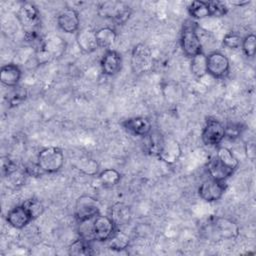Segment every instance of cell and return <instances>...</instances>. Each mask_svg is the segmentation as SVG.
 Segmentation results:
<instances>
[{"label":"cell","mask_w":256,"mask_h":256,"mask_svg":"<svg viewBox=\"0 0 256 256\" xmlns=\"http://www.w3.org/2000/svg\"><path fill=\"white\" fill-rule=\"evenodd\" d=\"M65 40L58 35H48L42 38L41 43L36 49L35 59L38 64H45L53 59L61 57L66 50Z\"/></svg>","instance_id":"6da1fadb"},{"label":"cell","mask_w":256,"mask_h":256,"mask_svg":"<svg viewBox=\"0 0 256 256\" xmlns=\"http://www.w3.org/2000/svg\"><path fill=\"white\" fill-rule=\"evenodd\" d=\"M180 46L184 55L189 58L203 52L202 42L197 32V23L187 20L183 24L180 34Z\"/></svg>","instance_id":"7a4b0ae2"},{"label":"cell","mask_w":256,"mask_h":256,"mask_svg":"<svg viewBox=\"0 0 256 256\" xmlns=\"http://www.w3.org/2000/svg\"><path fill=\"white\" fill-rule=\"evenodd\" d=\"M36 163L44 174L56 173L63 167L64 153L58 147H45L39 151Z\"/></svg>","instance_id":"3957f363"},{"label":"cell","mask_w":256,"mask_h":256,"mask_svg":"<svg viewBox=\"0 0 256 256\" xmlns=\"http://www.w3.org/2000/svg\"><path fill=\"white\" fill-rule=\"evenodd\" d=\"M132 13L131 8L124 2L107 1L102 2L98 7V14L104 18L112 21L117 25L125 24Z\"/></svg>","instance_id":"277c9868"},{"label":"cell","mask_w":256,"mask_h":256,"mask_svg":"<svg viewBox=\"0 0 256 256\" xmlns=\"http://www.w3.org/2000/svg\"><path fill=\"white\" fill-rule=\"evenodd\" d=\"M130 64L132 71L137 75L149 72L154 64L152 51L149 46L144 43L136 44L131 52Z\"/></svg>","instance_id":"5b68a950"},{"label":"cell","mask_w":256,"mask_h":256,"mask_svg":"<svg viewBox=\"0 0 256 256\" xmlns=\"http://www.w3.org/2000/svg\"><path fill=\"white\" fill-rule=\"evenodd\" d=\"M18 19L25 31L26 38L37 35L40 13L32 2H23L18 11Z\"/></svg>","instance_id":"8992f818"},{"label":"cell","mask_w":256,"mask_h":256,"mask_svg":"<svg viewBox=\"0 0 256 256\" xmlns=\"http://www.w3.org/2000/svg\"><path fill=\"white\" fill-rule=\"evenodd\" d=\"M99 214L100 203L96 198L90 195H82L76 200L74 205V217L78 223L93 220Z\"/></svg>","instance_id":"52a82bcc"},{"label":"cell","mask_w":256,"mask_h":256,"mask_svg":"<svg viewBox=\"0 0 256 256\" xmlns=\"http://www.w3.org/2000/svg\"><path fill=\"white\" fill-rule=\"evenodd\" d=\"M225 138V127L215 118H208L201 132V139L208 147H218Z\"/></svg>","instance_id":"ba28073f"},{"label":"cell","mask_w":256,"mask_h":256,"mask_svg":"<svg viewBox=\"0 0 256 256\" xmlns=\"http://www.w3.org/2000/svg\"><path fill=\"white\" fill-rule=\"evenodd\" d=\"M207 74L215 79L225 78L230 71V61L228 57L220 51H212L206 55Z\"/></svg>","instance_id":"9c48e42d"},{"label":"cell","mask_w":256,"mask_h":256,"mask_svg":"<svg viewBox=\"0 0 256 256\" xmlns=\"http://www.w3.org/2000/svg\"><path fill=\"white\" fill-rule=\"evenodd\" d=\"M226 190L227 184L225 181H219L209 177L199 185L197 193L202 200L212 203L220 200L225 194Z\"/></svg>","instance_id":"30bf717a"},{"label":"cell","mask_w":256,"mask_h":256,"mask_svg":"<svg viewBox=\"0 0 256 256\" xmlns=\"http://www.w3.org/2000/svg\"><path fill=\"white\" fill-rule=\"evenodd\" d=\"M117 230L116 225L109 216L97 215L91 225V236L93 240L99 242L108 241Z\"/></svg>","instance_id":"8fae6325"},{"label":"cell","mask_w":256,"mask_h":256,"mask_svg":"<svg viewBox=\"0 0 256 256\" xmlns=\"http://www.w3.org/2000/svg\"><path fill=\"white\" fill-rule=\"evenodd\" d=\"M212 231L217 239H235L238 237L240 228L239 225L232 219L227 217H216L212 224Z\"/></svg>","instance_id":"7c38bea8"},{"label":"cell","mask_w":256,"mask_h":256,"mask_svg":"<svg viewBox=\"0 0 256 256\" xmlns=\"http://www.w3.org/2000/svg\"><path fill=\"white\" fill-rule=\"evenodd\" d=\"M182 155V148L180 143L171 137H164L162 145L160 147L157 157L162 162L173 165L175 164Z\"/></svg>","instance_id":"4fadbf2b"},{"label":"cell","mask_w":256,"mask_h":256,"mask_svg":"<svg viewBox=\"0 0 256 256\" xmlns=\"http://www.w3.org/2000/svg\"><path fill=\"white\" fill-rule=\"evenodd\" d=\"M123 66L122 55L114 50L107 49L101 57L100 60V68L104 75L112 77L118 74Z\"/></svg>","instance_id":"5bb4252c"},{"label":"cell","mask_w":256,"mask_h":256,"mask_svg":"<svg viewBox=\"0 0 256 256\" xmlns=\"http://www.w3.org/2000/svg\"><path fill=\"white\" fill-rule=\"evenodd\" d=\"M57 25L67 34L77 33L80 26L79 13L73 8H64L57 16Z\"/></svg>","instance_id":"9a60e30c"},{"label":"cell","mask_w":256,"mask_h":256,"mask_svg":"<svg viewBox=\"0 0 256 256\" xmlns=\"http://www.w3.org/2000/svg\"><path fill=\"white\" fill-rule=\"evenodd\" d=\"M122 127L135 136L146 137L152 131V124L150 120L144 116H136L125 119L121 122Z\"/></svg>","instance_id":"2e32d148"},{"label":"cell","mask_w":256,"mask_h":256,"mask_svg":"<svg viewBox=\"0 0 256 256\" xmlns=\"http://www.w3.org/2000/svg\"><path fill=\"white\" fill-rule=\"evenodd\" d=\"M76 43L83 53L90 54L96 51L99 48L96 37V30L90 27L79 29L76 34Z\"/></svg>","instance_id":"e0dca14e"},{"label":"cell","mask_w":256,"mask_h":256,"mask_svg":"<svg viewBox=\"0 0 256 256\" xmlns=\"http://www.w3.org/2000/svg\"><path fill=\"white\" fill-rule=\"evenodd\" d=\"M6 220L11 227L15 229H23L34 219L28 209L21 204L8 211Z\"/></svg>","instance_id":"ac0fdd59"},{"label":"cell","mask_w":256,"mask_h":256,"mask_svg":"<svg viewBox=\"0 0 256 256\" xmlns=\"http://www.w3.org/2000/svg\"><path fill=\"white\" fill-rule=\"evenodd\" d=\"M21 77L22 70L15 63H7L0 69V81L4 86L8 88L18 86Z\"/></svg>","instance_id":"d6986e66"},{"label":"cell","mask_w":256,"mask_h":256,"mask_svg":"<svg viewBox=\"0 0 256 256\" xmlns=\"http://www.w3.org/2000/svg\"><path fill=\"white\" fill-rule=\"evenodd\" d=\"M109 217L112 219L117 228L126 226L132 219V211L130 207L123 202H116L110 208Z\"/></svg>","instance_id":"ffe728a7"},{"label":"cell","mask_w":256,"mask_h":256,"mask_svg":"<svg viewBox=\"0 0 256 256\" xmlns=\"http://www.w3.org/2000/svg\"><path fill=\"white\" fill-rule=\"evenodd\" d=\"M207 171H208L210 178L219 180V181H225L230 176H232L234 173V171L232 169H230L227 166H225L224 164H222L217 159V157L215 155L208 162Z\"/></svg>","instance_id":"44dd1931"},{"label":"cell","mask_w":256,"mask_h":256,"mask_svg":"<svg viewBox=\"0 0 256 256\" xmlns=\"http://www.w3.org/2000/svg\"><path fill=\"white\" fill-rule=\"evenodd\" d=\"M73 167L88 176H94L99 173L98 162L88 156H81L75 159L73 162Z\"/></svg>","instance_id":"7402d4cb"},{"label":"cell","mask_w":256,"mask_h":256,"mask_svg":"<svg viewBox=\"0 0 256 256\" xmlns=\"http://www.w3.org/2000/svg\"><path fill=\"white\" fill-rule=\"evenodd\" d=\"M96 37L99 48H105L107 50L115 43L117 33L114 28L105 26L96 30Z\"/></svg>","instance_id":"603a6c76"},{"label":"cell","mask_w":256,"mask_h":256,"mask_svg":"<svg viewBox=\"0 0 256 256\" xmlns=\"http://www.w3.org/2000/svg\"><path fill=\"white\" fill-rule=\"evenodd\" d=\"M215 156L222 164L232 169L233 171H235L239 166V161L233 151L225 146H218Z\"/></svg>","instance_id":"cb8c5ba5"},{"label":"cell","mask_w":256,"mask_h":256,"mask_svg":"<svg viewBox=\"0 0 256 256\" xmlns=\"http://www.w3.org/2000/svg\"><path fill=\"white\" fill-rule=\"evenodd\" d=\"M121 173L114 168H106L97 174V179L102 186L112 187L117 185L121 180Z\"/></svg>","instance_id":"d4e9b609"},{"label":"cell","mask_w":256,"mask_h":256,"mask_svg":"<svg viewBox=\"0 0 256 256\" xmlns=\"http://www.w3.org/2000/svg\"><path fill=\"white\" fill-rule=\"evenodd\" d=\"M70 255H93L95 254L90 240L85 238H79L72 242L68 248Z\"/></svg>","instance_id":"484cf974"},{"label":"cell","mask_w":256,"mask_h":256,"mask_svg":"<svg viewBox=\"0 0 256 256\" xmlns=\"http://www.w3.org/2000/svg\"><path fill=\"white\" fill-rule=\"evenodd\" d=\"M190 70L196 78H202L207 74L206 55L203 52L190 58Z\"/></svg>","instance_id":"4316f807"},{"label":"cell","mask_w":256,"mask_h":256,"mask_svg":"<svg viewBox=\"0 0 256 256\" xmlns=\"http://www.w3.org/2000/svg\"><path fill=\"white\" fill-rule=\"evenodd\" d=\"M187 11L193 19H204L211 17L207 1H192L187 7Z\"/></svg>","instance_id":"83f0119b"},{"label":"cell","mask_w":256,"mask_h":256,"mask_svg":"<svg viewBox=\"0 0 256 256\" xmlns=\"http://www.w3.org/2000/svg\"><path fill=\"white\" fill-rule=\"evenodd\" d=\"M108 242H109L108 247L110 249L120 251V250H124L128 247L130 239L127 234H125L124 232L120 231L119 228H117V230L112 235V237L108 240Z\"/></svg>","instance_id":"f1b7e54d"},{"label":"cell","mask_w":256,"mask_h":256,"mask_svg":"<svg viewBox=\"0 0 256 256\" xmlns=\"http://www.w3.org/2000/svg\"><path fill=\"white\" fill-rule=\"evenodd\" d=\"M26 97H27L26 90L18 85L16 87H13L10 93L7 95V102L10 107H14L21 104L26 99Z\"/></svg>","instance_id":"f546056e"},{"label":"cell","mask_w":256,"mask_h":256,"mask_svg":"<svg viewBox=\"0 0 256 256\" xmlns=\"http://www.w3.org/2000/svg\"><path fill=\"white\" fill-rule=\"evenodd\" d=\"M241 49L248 58H253L256 53V36L253 33L247 34L242 38Z\"/></svg>","instance_id":"4dcf8cb0"},{"label":"cell","mask_w":256,"mask_h":256,"mask_svg":"<svg viewBox=\"0 0 256 256\" xmlns=\"http://www.w3.org/2000/svg\"><path fill=\"white\" fill-rule=\"evenodd\" d=\"M28 211L31 213L33 219H36L44 212V206L42 202L36 198H29L22 203Z\"/></svg>","instance_id":"1f68e13d"},{"label":"cell","mask_w":256,"mask_h":256,"mask_svg":"<svg viewBox=\"0 0 256 256\" xmlns=\"http://www.w3.org/2000/svg\"><path fill=\"white\" fill-rule=\"evenodd\" d=\"M207 3H208L211 17H222V16H225L228 12V7L224 2L207 1Z\"/></svg>","instance_id":"d6a6232c"},{"label":"cell","mask_w":256,"mask_h":256,"mask_svg":"<svg viewBox=\"0 0 256 256\" xmlns=\"http://www.w3.org/2000/svg\"><path fill=\"white\" fill-rule=\"evenodd\" d=\"M17 164L9 157L2 156L1 157V174L2 177H10L17 171Z\"/></svg>","instance_id":"836d02e7"},{"label":"cell","mask_w":256,"mask_h":256,"mask_svg":"<svg viewBox=\"0 0 256 256\" xmlns=\"http://www.w3.org/2000/svg\"><path fill=\"white\" fill-rule=\"evenodd\" d=\"M225 127V138H228L230 140H235L239 138L243 132L242 125L240 123L232 122L224 125Z\"/></svg>","instance_id":"e575fe53"},{"label":"cell","mask_w":256,"mask_h":256,"mask_svg":"<svg viewBox=\"0 0 256 256\" xmlns=\"http://www.w3.org/2000/svg\"><path fill=\"white\" fill-rule=\"evenodd\" d=\"M242 37L237 33H228L224 36L222 44L229 49H238L241 48Z\"/></svg>","instance_id":"d590c367"},{"label":"cell","mask_w":256,"mask_h":256,"mask_svg":"<svg viewBox=\"0 0 256 256\" xmlns=\"http://www.w3.org/2000/svg\"><path fill=\"white\" fill-rule=\"evenodd\" d=\"M244 151H245V155L246 157L251 160L254 161L255 157H256V148H255V141L254 140H249L245 143L244 146Z\"/></svg>","instance_id":"8d00e7d4"},{"label":"cell","mask_w":256,"mask_h":256,"mask_svg":"<svg viewBox=\"0 0 256 256\" xmlns=\"http://www.w3.org/2000/svg\"><path fill=\"white\" fill-rule=\"evenodd\" d=\"M231 5H234V6H244V5H247V4H249L250 3V1H237V2H235V1H232V2H229Z\"/></svg>","instance_id":"74e56055"}]
</instances>
